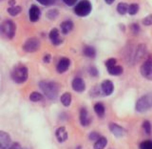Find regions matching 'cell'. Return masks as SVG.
<instances>
[{"label": "cell", "mask_w": 152, "mask_h": 149, "mask_svg": "<svg viewBox=\"0 0 152 149\" xmlns=\"http://www.w3.org/2000/svg\"><path fill=\"white\" fill-rule=\"evenodd\" d=\"M39 87L42 92L50 99H55L59 93V86L53 81H40Z\"/></svg>", "instance_id": "1"}, {"label": "cell", "mask_w": 152, "mask_h": 149, "mask_svg": "<svg viewBox=\"0 0 152 149\" xmlns=\"http://www.w3.org/2000/svg\"><path fill=\"white\" fill-rule=\"evenodd\" d=\"M11 76L12 80L16 83L25 82L28 76V68L22 64H18L16 66H14L11 72Z\"/></svg>", "instance_id": "2"}, {"label": "cell", "mask_w": 152, "mask_h": 149, "mask_svg": "<svg viewBox=\"0 0 152 149\" xmlns=\"http://www.w3.org/2000/svg\"><path fill=\"white\" fill-rule=\"evenodd\" d=\"M136 111L140 113H144L148 111L152 108V93L146 94L141 97L136 102Z\"/></svg>", "instance_id": "3"}, {"label": "cell", "mask_w": 152, "mask_h": 149, "mask_svg": "<svg viewBox=\"0 0 152 149\" xmlns=\"http://www.w3.org/2000/svg\"><path fill=\"white\" fill-rule=\"evenodd\" d=\"M92 6L88 0H81L80 2L77 3V5L74 7V13L77 14L78 16L85 17L88 16L91 13Z\"/></svg>", "instance_id": "4"}, {"label": "cell", "mask_w": 152, "mask_h": 149, "mask_svg": "<svg viewBox=\"0 0 152 149\" xmlns=\"http://www.w3.org/2000/svg\"><path fill=\"white\" fill-rule=\"evenodd\" d=\"M15 32H16L15 23L12 22V20H6L0 25V33H3L4 36H6L10 39L13 38L14 35H15Z\"/></svg>", "instance_id": "5"}, {"label": "cell", "mask_w": 152, "mask_h": 149, "mask_svg": "<svg viewBox=\"0 0 152 149\" xmlns=\"http://www.w3.org/2000/svg\"><path fill=\"white\" fill-rule=\"evenodd\" d=\"M40 48V41L38 38L31 37L28 38L23 44V50L27 53H33L39 50Z\"/></svg>", "instance_id": "6"}, {"label": "cell", "mask_w": 152, "mask_h": 149, "mask_svg": "<svg viewBox=\"0 0 152 149\" xmlns=\"http://www.w3.org/2000/svg\"><path fill=\"white\" fill-rule=\"evenodd\" d=\"M141 74L145 79L152 80V59H147L141 66Z\"/></svg>", "instance_id": "7"}, {"label": "cell", "mask_w": 152, "mask_h": 149, "mask_svg": "<svg viewBox=\"0 0 152 149\" xmlns=\"http://www.w3.org/2000/svg\"><path fill=\"white\" fill-rule=\"evenodd\" d=\"M11 137L8 133L0 131V149H8L12 145Z\"/></svg>", "instance_id": "8"}, {"label": "cell", "mask_w": 152, "mask_h": 149, "mask_svg": "<svg viewBox=\"0 0 152 149\" xmlns=\"http://www.w3.org/2000/svg\"><path fill=\"white\" fill-rule=\"evenodd\" d=\"M109 130H110V132L113 134L114 136L117 137V138H121V137H124L126 135V130L124 129L122 126L120 125H118V124L116 123H114V122H111V123H109Z\"/></svg>", "instance_id": "9"}, {"label": "cell", "mask_w": 152, "mask_h": 149, "mask_svg": "<svg viewBox=\"0 0 152 149\" xmlns=\"http://www.w3.org/2000/svg\"><path fill=\"white\" fill-rule=\"evenodd\" d=\"M146 53H147V50H146V46L145 44L138 45L135 56H134V60L136 62H139V61L142 60L145 57Z\"/></svg>", "instance_id": "10"}, {"label": "cell", "mask_w": 152, "mask_h": 149, "mask_svg": "<svg viewBox=\"0 0 152 149\" xmlns=\"http://www.w3.org/2000/svg\"><path fill=\"white\" fill-rule=\"evenodd\" d=\"M41 16L40 9L38 8L36 5H32L30 8V12H28V16H30V20L31 22H36L39 20Z\"/></svg>", "instance_id": "11"}, {"label": "cell", "mask_w": 152, "mask_h": 149, "mask_svg": "<svg viewBox=\"0 0 152 149\" xmlns=\"http://www.w3.org/2000/svg\"><path fill=\"white\" fill-rule=\"evenodd\" d=\"M71 86H72V89L74 91L78 93H82L86 89V84L84 82V80L81 78H75L72 80V83H71Z\"/></svg>", "instance_id": "12"}, {"label": "cell", "mask_w": 152, "mask_h": 149, "mask_svg": "<svg viewBox=\"0 0 152 149\" xmlns=\"http://www.w3.org/2000/svg\"><path fill=\"white\" fill-rule=\"evenodd\" d=\"M50 41L52 42V44L53 45H60L62 42H63V39L60 37V35H59V31H58V29H52V30L50 32Z\"/></svg>", "instance_id": "13"}, {"label": "cell", "mask_w": 152, "mask_h": 149, "mask_svg": "<svg viewBox=\"0 0 152 149\" xmlns=\"http://www.w3.org/2000/svg\"><path fill=\"white\" fill-rule=\"evenodd\" d=\"M69 65H70V60L69 59H66V57H63V59H61L59 60L58 64H57V72L60 74L65 73V72L68 71Z\"/></svg>", "instance_id": "14"}, {"label": "cell", "mask_w": 152, "mask_h": 149, "mask_svg": "<svg viewBox=\"0 0 152 149\" xmlns=\"http://www.w3.org/2000/svg\"><path fill=\"white\" fill-rule=\"evenodd\" d=\"M101 88H102V91L103 93L106 95V96H109L113 93V90H114V86H113V83L112 81L110 80H104L102 84H101Z\"/></svg>", "instance_id": "15"}, {"label": "cell", "mask_w": 152, "mask_h": 149, "mask_svg": "<svg viewBox=\"0 0 152 149\" xmlns=\"http://www.w3.org/2000/svg\"><path fill=\"white\" fill-rule=\"evenodd\" d=\"M55 136L57 141L59 142H64L68 140V132H66L65 127H59L58 129H56L55 131Z\"/></svg>", "instance_id": "16"}, {"label": "cell", "mask_w": 152, "mask_h": 149, "mask_svg": "<svg viewBox=\"0 0 152 149\" xmlns=\"http://www.w3.org/2000/svg\"><path fill=\"white\" fill-rule=\"evenodd\" d=\"M90 119L88 118V113L86 108H82L80 111V123L83 126H88L89 124Z\"/></svg>", "instance_id": "17"}, {"label": "cell", "mask_w": 152, "mask_h": 149, "mask_svg": "<svg viewBox=\"0 0 152 149\" xmlns=\"http://www.w3.org/2000/svg\"><path fill=\"white\" fill-rule=\"evenodd\" d=\"M61 31L64 35H68L73 29V22L71 20H66L61 23Z\"/></svg>", "instance_id": "18"}, {"label": "cell", "mask_w": 152, "mask_h": 149, "mask_svg": "<svg viewBox=\"0 0 152 149\" xmlns=\"http://www.w3.org/2000/svg\"><path fill=\"white\" fill-rule=\"evenodd\" d=\"M107 145V138L104 137H100L98 140L96 141V142L94 143V149H104Z\"/></svg>", "instance_id": "19"}, {"label": "cell", "mask_w": 152, "mask_h": 149, "mask_svg": "<svg viewBox=\"0 0 152 149\" xmlns=\"http://www.w3.org/2000/svg\"><path fill=\"white\" fill-rule=\"evenodd\" d=\"M108 70V73L112 75V76H119L123 74L124 72V69L122 66H118V65H114L112 67H110V68H107Z\"/></svg>", "instance_id": "20"}, {"label": "cell", "mask_w": 152, "mask_h": 149, "mask_svg": "<svg viewBox=\"0 0 152 149\" xmlns=\"http://www.w3.org/2000/svg\"><path fill=\"white\" fill-rule=\"evenodd\" d=\"M84 55L90 59H93L96 56V50L92 46H86L84 48Z\"/></svg>", "instance_id": "21"}, {"label": "cell", "mask_w": 152, "mask_h": 149, "mask_svg": "<svg viewBox=\"0 0 152 149\" xmlns=\"http://www.w3.org/2000/svg\"><path fill=\"white\" fill-rule=\"evenodd\" d=\"M94 111L96 113L99 117H104V112H106V108H104V104L101 103V102H98L94 105Z\"/></svg>", "instance_id": "22"}, {"label": "cell", "mask_w": 152, "mask_h": 149, "mask_svg": "<svg viewBox=\"0 0 152 149\" xmlns=\"http://www.w3.org/2000/svg\"><path fill=\"white\" fill-rule=\"evenodd\" d=\"M60 100H61V102H62V104L64 105V106L68 107L71 103V95L69 93H65V94H63L61 96Z\"/></svg>", "instance_id": "23"}, {"label": "cell", "mask_w": 152, "mask_h": 149, "mask_svg": "<svg viewBox=\"0 0 152 149\" xmlns=\"http://www.w3.org/2000/svg\"><path fill=\"white\" fill-rule=\"evenodd\" d=\"M21 11H22V8L20 6H12V7H10L8 9L9 14H10V16H18V14L21 13Z\"/></svg>", "instance_id": "24"}, {"label": "cell", "mask_w": 152, "mask_h": 149, "mask_svg": "<svg viewBox=\"0 0 152 149\" xmlns=\"http://www.w3.org/2000/svg\"><path fill=\"white\" fill-rule=\"evenodd\" d=\"M127 10H128V5L126 3H124V2H121L118 4L117 6V12L124 16V14H126L127 13Z\"/></svg>", "instance_id": "25"}, {"label": "cell", "mask_w": 152, "mask_h": 149, "mask_svg": "<svg viewBox=\"0 0 152 149\" xmlns=\"http://www.w3.org/2000/svg\"><path fill=\"white\" fill-rule=\"evenodd\" d=\"M58 14H59L58 10H56V9H51V10H50V11H48V12H47L46 16H47V18L50 19V20H53V19H55L57 16H58Z\"/></svg>", "instance_id": "26"}, {"label": "cell", "mask_w": 152, "mask_h": 149, "mask_svg": "<svg viewBox=\"0 0 152 149\" xmlns=\"http://www.w3.org/2000/svg\"><path fill=\"white\" fill-rule=\"evenodd\" d=\"M30 99L33 102H40V100L43 99V96L38 92H32L30 95Z\"/></svg>", "instance_id": "27"}, {"label": "cell", "mask_w": 152, "mask_h": 149, "mask_svg": "<svg viewBox=\"0 0 152 149\" xmlns=\"http://www.w3.org/2000/svg\"><path fill=\"white\" fill-rule=\"evenodd\" d=\"M138 11H139V5L138 4H131L128 6V10H127V13L130 14V16H134V14H136L138 13Z\"/></svg>", "instance_id": "28"}, {"label": "cell", "mask_w": 152, "mask_h": 149, "mask_svg": "<svg viewBox=\"0 0 152 149\" xmlns=\"http://www.w3.org/2000/svg\"><path fill=\"white\" fill-rule=\"evenodd\" d=\"M142 128H144L145 132L147 134V135H150L151 133V124L148 121H145L142 122Z\"/></svg>", "instance_id": "29"}, {"label": "cell", "mask_w": 152, "mask_h": 149, "mask_svg": "<svg viewBox=\"0 0 152 149\" xmlns=\"http://www.w3.org/2000/svg\"><path fill=\"white\" fill-rule=\"evenodd\" d=\"M140 149H152V141H145L140 145Z\"/></svg>", "instance_id": "30"}, {"label": "cell", "mask_w": 152, "mask_h": 149, "mask_svg": "<svg viewBox=\"0 0 152 149\" xmlns=\"http://www.w3.org/2000/svg\"><path fill=\"white\" fill-rule=\"evenodd\" d=\"M142 24L145 26H150L152 25V13L148 14L147 16H145L144 19H142Z\"/></svg>", "instance_id": "31"}, {"label": "cell", "mask_w": 152, "mask_h": 149, "mask_svg": "<svg viewBox=\"0 0 152 149\" xmlns=\"http://www.w3.org/2000/svg\"><path fill=\"white\" fill-rule=\"evenodd\" d=\"M37 2H39L41 5H44V6H50V5L54 4L55 0H36Z\"/></svg>", "instance_id": "32"}, {"label": "cell", "mask_w": 152, "mask_h": 149, "mask_svg": "<svg viewBox=\"0 0 152 149\" xmlns=\"http://www.w3.org/2000/svg\"><path fill=\"white\" fill-rule=\"evenodd\" d=\"M100 137H101V136H100L97 132H91V133L89 134V136H88L90 141H97Z\"/></svg>", "instance_id": "33"}, {"label": "cell", "mask_w": 152, "mask_h": 149, "mask_svg": "<svg viewBox=\"0 0 152 149\" xmlns=\"http://www.w3.org/2000/svg\"><path fill=\"white\" fill-rule=\"evenodd\" d=\"M116 65V59H109L106 61V66L107 68H110V67Z\"/></svg>", "instance_id": "34"}, {"label": "cell", "mask_w": 152, "mask_h": 149, "mask_svg": "<svg viewBox=\"0 0 152 149\" xmlns=\"http://www.w3.org/2000/svg\"><path fill=\"white\" fill-rule=\"evenodd\" d=\"M66 5H68V6H73V5L76 4V2L78 1V0H62Z\"/></svg>", "instance_id": "35"}, {"label": "cell", "mask_w": 152, "mask_h": 149, "mask_svg": "<svg viewBox=\"0 0 152 149\" xmlns=\"http://www.w3.org/2000/svg\"><path fill=\"white\" fill-rule=\"evenodd\" d=\"M131 29H132V32L134 33L135 35L140 32V27H139V25H138V24H132Z\"/></svg>", "instance_id": "36"}, {"label": "cell", "mask_w": 152, "mask_h": 149, "mask_svg": "<svg viewBox=\"0 0 152 149\" xmlns=\"http://www.w3.org/2000/svg\"><path fill=\"white\" fill-rule=\"evenodd\" d=\"M89 74L91 75L92 76H96L98 75V71H97L96 68H95V67H91V68L89 69Z\"/></svg>", "instance_id": "37"}, {"label": "cell", "mask_w": 152, "mask_h": 149, "mask_svg": "<svg viewBox=\"0 0 152 149\" xmlns=\"http://www.w3.org/2000/svg\"><path fill=\"white\" fill-rule=\"evenodd\" d=\"M51 60V56L50 55H46L45 57H44V61L46 63H49V62Z\"/></svg>", "instance_id": "38"}, {"label": "cell", "mask_w": 152, "mask_h": 149, "mask_svg": "<svg viewBox=\"0 0 152 149\" xmlns=\"http://www.w3.org/2000/svg\"><path fill=\"white\" fill-rule=\"evenodd\" d=\"M9 5L11 7L15 6V0H9Z\"/></svg>", "instance_id": "39"}, {"label": "cell", "mask_w": 152, "mask_h": 149, "mask_svg": "<svg viewBox=\"0 0 152 149\" xmlns=\"http://www.w3.org/2000/svg\"><path fill=\"white\" fill-rule=\"evenodd\" d=\"M115 0H104V2H106L107 4H108V5H111Z\"/></svg>", "instance_id": "40"}]
</instances>
